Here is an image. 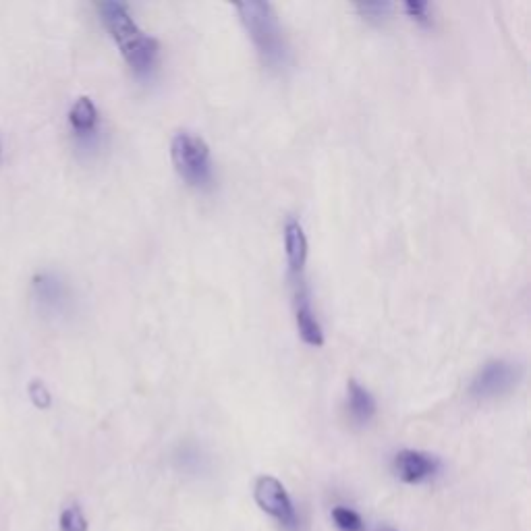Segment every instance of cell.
I'll list each match as a JSON object with an SVG mask.
<instances>
[{
	"mask_svg": "<svg viewBox=\"0 0 531 531\" xmlns=\"http://www.w3.org/2000/svg\"><path fill=\"white\" fill-rule=\"evenodd\" d=\"M98 15L123 54V59L135 75H150L158 61V42L146 36L135 19L131 17L125 3L119 0H104L98 5Z\"/></svg>",
	"mask_w": 531,
	"mask_h": 531,
	"instance_id": "cell-1",
	"label": "cell"
},
{
	"mask_svg": "<svg viewBox=\"0 0 531 531\" xmlns=\"http://www.w3.org/2000/svg\"><path fill=\"white\" fill-rule=\"evenodd\" d=\"M237 13L251 42H254L262 63L268 69L287 67L289 48L272 5L262 3V0H249V3L237 5Z\"/></svg>",
	"mask_w": 531,
	"mask_h": 531,
	"instance_id": "cell-2",
	"label": "cell"
},
{
	"mask_svg": "<svg viewBox=\"0 0 531 531\" xmlns=\"http://www.w3.org/2000/svg\"><path fill=\"white\" fill-rule=\"evenodd\" d=\"M171 158L177 175L195 189H210L214 183V164L210 148L202 137L179 131L171 142Z\"/></svg>",
	"mask_w": 531,
	"mask_h": 531,
	"instance_id": "cell-3",
	"label": "cell"
},
{
	"mask_svg": "<svg viewBox=\"0 0 531 531\" xmlns=\"http://www.w3.org/2000/svg\"><path fill=\"white\" fill-rule=\"evenodd\" d=\"M519 378H521V370L515 366V363L505 361V359H492L471 380L469 395L473 399L502 397L517 386Z\"/></svg>",
	"mask_w": 531,
	"mask_h": 531,
	"instance_id": "cell-4",
	"label": "cell"
},
{
	"mask_svg": "<svg viewBox=\"0 0 531 531\" xmlns=\"http://www.w3.org/2000/svg\"><path fill=\"white\" fill-rule=\"evenodd\" d=\"M254 496H256L258 507L264 513L278 519L289 529L297 527V515H295L291 496L285 490V486L276 478H272V475H262V478H258L256 488H254Z\"/></svg>",
	"mask_w": 531,
	"mask_h": 531,
	"instance_id": "cell-5",
	"label": "cell"
},
{
	"mask_svg": "<svg viewBox=\"0 0 531 531\" xmlns=\"http://www.w3.org/2000/svg\"><path fill=\"white\" fill-rule=\"evenodd\" d=\"M293 283H295V324L299 330V337L305 345L318 349L324 345L322 326L314 314V307L303 285V278H293Z\"/></svg>",
	"mask_w": 531,
	"mask_h": 531,
	"instance_id": "cell-6",
	"label": "cell"
},
{
	"mask_svg": "<svg viewBox=\"0 0 531 531\" xmlns=\"http://www.w3.org/2000/svg\"><path fill=\"white\" fill-rule=\"evenodd\" d=\"M438 461L419 451H401L395 457V471L405 484H419L436 473Z\"/></svg>",
	"mask_w": 531,
	"mask_h": 531,
	"instance_id": "cell-7",
	"label": "cell"
},
{
	"mask_svg": "<svg viewBox=\"0 0 531 531\" xmlns=\"http://www.w3.org/2000/svg\"><path fill=\"white\" fill-rule=\"evenodd\" d=\"M34 295L42 303V307L52 312H63L69 303V289L63 278L54 272H38L32 281Z\"/></svg>",
	"mask_w": 531,
	"mask_h": 531,
	"instance_id": "cell-8",
	"label": "cell"
},
{
	"mask_svg": "<svg viewBox=\"0 0 531 531\" xmlns=\"http://www.w3.org/2000/svg\"><path fill=\"white\" fill-rule=\"evenodd\" d=\"M285 254L291 278H303L307 264V237L297 218H289L285 225Z\"/></svg>",
	"mask_w": 531,
	"mask_h": 531,
	"instance_id": "cell-9",
	"label": "cell"
},
{
	"mask_svg": "<svg viewBox=\"0 0 531 531\" xmlns=\"http://www.w3.org/2000/svg\"><path fill=\"white\" fill-rule=\"evenodd\" d=\"M67 117H69V125L73 129V133L79 139H90L96 135L98 123H100V113H98V108H96L92 98H88V96L77 98L71 104Z\"/></svg>",
	"mask_w": 531,
	"mask_h": 531,
	"instance_id": "cell-10",
	"label": "cell"
},
{
	"mask_svg": "<svg viewBox=\"0 0 531 531\" xmlns=\"http://www.w3.org/2000/svg\"><path fill=\"white\" fill-rule=\"evenodd\" d=\"M347 411L357 426H366L376 415V399L357 380H349L347 384Z\"/></svg>",
	"mask_w": 531,
	"mask_h": 531,
	"instance_id": "cell-11",
	"label": "cell"
},
{
	"mask_svg": "<svg viewBox=\"0 0 531 531\" xmlns=\"http://www.w3.org/2000/svg\"><path fill=\"white\" fill-rule=\"evenodd\" d=\"M61 531H88V519L77 505L63 511Z\"/></svg>",
	"mask_w": 531,
	"mask_h": 531,
	"instance_id": "cell-12",
	"label": "cell"
},
{
	"mask_svg": "<svg viewBox=\"0 0 531 531\" xmlns=\"http://www.w3.org/2000/svg\"><path fill=\"white\" fill-rule=\"evenodd\" d=\"M27 397H30V401L38 409H48L52 405V395H50L48 386L38 378L30 380V384H27Z\"/></svg>",
	"mask_w": 531,
	"mask_h": 531,
	"instance_id": "cell-13",
	"label": "cell"
},
{
	"mask_svg": "<svg viewBox=\"0 0 531 531\" xmlns=\"http://www.w3.org/2000/svg\"><path fill=\"white\" fill-rule=\"evenodd\" d=\"M332 519H334V523H337L343 531H361L363 529L361 517L355 511L347 509V507L332 509Z\"/></svg>",
	"mask_w": 531,
	"mask_h": 531,
	"instance_id": "cell-14",
	"label": "cell"
},
{
	"mask_svg": "<svg viewBox=\"0 0 531 531\" xmlns=\"http://www.w3.org/2000/svg\"><path fill=\"white\" fill-rule=\"evenodd\" d=\"M359 15H363L370 21H382L390 11H393V5L388 3H374V5H359L357 7Z\"/></svg>",
	"mask_w": 531,
	"mask_h": 531,
	"instance_id": "cell-15",
	"label": "cell"
},
{
	"mask_svg": "<svg viewBox=\"0 0 531 531\" xmlns=\"http://www.w3.org/2000/svg\"><path fill=\"white\" fill-rule=\"evenodd\" d=\"M405 11L417 23H422V25H430L432 23V15H430V5L428 3H407Z\"/></svg>",
	"mask_w": 531,
	"mask_h": 531,
	"instance_id": "cell-16",
	"label": "cell"
},
{
	"mask_svg": "<svg viewBox=\"0 0 531 531\" xmlns=\"http://www.w3.org/2000/svg\"><path fill=\"white\" fill-rule=\"evenodd\" d=\"M0 160H3V133H0Z\"/></svg>",
	"mask_w": 531,
	"mask_h": 531,
	"instance_id": "cell-17",
	"label": "cell"
},
{
	"mask_svg": "<svg viewBox=\"0 0 531 531\" xmlns=\"http://www.w3.org/2000/svg\"><path fill=\"white\" fill-rule=\"evenodd\" d=\"M380 531H397V529H390V527H386V529H380Z\"/></svg>",
	"mask_w": 531,
	"mask_h": 531,
	"instance_id": "cell-18",
	"label": "cell"
}]
</instances>
